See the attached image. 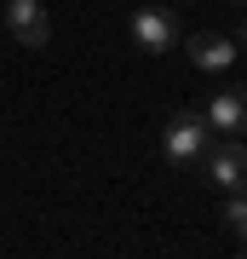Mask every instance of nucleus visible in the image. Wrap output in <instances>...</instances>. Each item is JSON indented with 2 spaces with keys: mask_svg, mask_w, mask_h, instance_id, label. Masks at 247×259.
I'll list each match as a JSON object with an SVG mask.
<instances>
[{
  "mask_svg": "<svg viewBox=\"0 0 247 259\" xmlns=\"http://www.w3.org/2000/svg\"><path fill=\"white\" fill-rule=\"evenodd\" d=\"M236 6H241V12H247V0H236Z\"/></svg>",
  "mask_w": 247,
  "mask_h": 259,
  "instance_id": "nucleus-9",
  "label": "nucleus"
},
{
  "mask_svg": "<svg viewBox=\"0 0 247 259\" xmlns=\"http://www.w3.org/2000/svg\"><path fill=\"white\" fill-rule=\"evenodd\" d=\"M236 47H247V18H241V29H236Z\"/></svg>",
  "mask_w": 247,
  "mask_h": 259,
  "instance_id": "nucleus-8",
  "label": "nucleus"
},
{
  "mask_svg": "<svg viewBox=\"0 0 247 259\" xmlns=\"http://www.w3.org/2000/svg\"><path fill=\"white\" fill-rule=\"evenodd\" d=\"M207 144H213V127H207V115L202 110H184L167 121V133H161V156L173 161V167H195L207 156Z\"/></svg>",
  "mask_w": 247,
  "mask_h": 259,
  "instance_id": "nucleus-1",
  "label": "nucleus"
},
{
  "mask_svg": "<svg viewBox=\"0 0 247 259\" xmlns=\"http://www.w3.org/2000/svg\"><path fill=\"white\" fill-rule=\"evenodd\" d=\"M202 115H207L213 133H247V87H224V93H213Z\"/></svg>",
  "mask_w": 247,
  "mask_h": 259,
  "instance_id": "nucleus-6",
  "label": "nucleus"
},
{
  "mask_svg": "<svg viewBox=\"0 0 247 259\" xmlns=\"http://www.w3.org/2000/svg\"><path fill=\"white\" fill-rule=\"evenodd\" d=\"M202 167L219 190H241L247 185V144H207Z\"/></svg>",
  "mask_w": 247,
  "mask_h": 259,
  "instance_id": "nucleus-4",
  "label": "nucleus"
},
{
  "mask_svg": "<svg viewBox=\"0 0 247 259\" xmlns=\"http://www.w3.org/2000/svg\"><path fill=\"white\" fill-rule=\"evenodd\" d=\"M127 29H132V40H138L144 52H173V47H184V23H178L173 6H138Z\"/></svg>",
  "mask_w": 247,
  "mask_h": 259,
  "instance_id": "nucleus-2",
  "label": "nucleus"
},
{
  "mask_svg": "<svg viewBox=\"0 0 247 259\" xmlns=\"http://www.w3.org/2000/svg\"><path fill=\"white\" fill-rule=\"evenodd\" d=\"M6 35L18 47H46L52 23H46V0H6Z\"/></svg>",
  "mask_w": 247,
  "mask_h": 259,
  "instance_id": "nucleus-3",
  "label": "nucleus"
},
{
  "mask_svg": "<svg viewBox=\"0 0 247 259\" xmlns=\"http://www.w3.org/2000/svg\"><path fill=\"white\" fill-rule=\"evenodd\" d=\"M219 219H224V231L236 236V242H247V190H224Z\"/></svg>",
  "mask_w": 247,
  "mask_h": 259,
  "instance_id": "nucleus-7",
  "label": "nucleus"
},
{
  "mask_svg": "<svg viewBox=\"0 0 247 259\" xmlns=\"http://www.w3.org/2000/svg\"><path fill=\"white\" fill-rule=\"evenodd\" d=\"M236 35H219V29H207V35H190V64L202 69V75H219L236 64Z\"/></svg>",
  "mask_w": 247,
  "mask_h": 259,
  "instance_id": "nucleus-5",
  "label": "nucleus"
}]
</instances>
